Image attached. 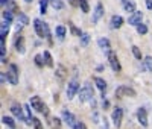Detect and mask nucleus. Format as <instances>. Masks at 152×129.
Segmentation results:
<instances>
[{
    "mask_svg": "<svg viewBox=\"0 0 152 129\" xmlns=\"http://www.w3.org/2000/svg\"><path fill=\"white\" fill-rule=\"evenodd\" d=\"M34 28H35V32L40 38H46V36H50V32H49V26L47 23L41 21L40 18H35L34 20Z\"/></svg>",
    "mask_w": 152,
    "mask_h": 129,
    "instance_id": "obj_1",
    "label": "nucleus"
},
{
    "mask_svg": "<svg viewBox=\"0 0 152 129\" xmlns=\"http://www.w3.org/2000/svg\"><path fill=\"white\" fill-rule=\"evenodd\" d=\"M31 106H32V109H35L37 112H43L44 115H49V109H47V106L44 105V102L38 97V96H34V97H31Z\"/></svg>",
    "mask_w": 152,
    "mask_h": 129,
    "instance_id": "obj_2",
    "label": "nucleus"
},
{
    "mask_svg": "<svg viewBox=\"0 0 152 129\" xmlns=\"http://www.w3.org/2000/svg\"><path fill=\"white\" fill-rule=\"evenodd\" d=\"M94 96V90L90 84H85L81 90H79V99L81 102H88V100H91Z\"/></svg>",
    "mask_w": 152,
    "mask_h": 129,
    "instance_id": "obj_3",
    "label": "nucleus"
},
{
    "mask_svg": "<svg viewBox=\"0 0 152 129\" xmlns=\"http://www.w3.org/2000/svg\"><path fill=\"white\" fill-rule=\"evenodd\" d=\"M6 76H8V81L12 84V85H17L18 84V67L15 64H11L8 71H6Z\"/></svg>",
    "mask_w": 152,
    "mask_h": 129,
    "instance_id": "obj_4",
    "label": "nucleus"
},
{
    "mask_svg": "<svg viewBox=\"0 0 152 129\" xmlns=\"http://www.w3.org/2000/svg\"><path fill=\"white\" fill-rule=\"evenodd\" d=\"M114 96L117 99H122L123 96H129V97H135V91L129 87H125V85H120L116 91H114Z\"/></svg>",
    "mask_w": 152,
    "mask_h": 129,
    "instance_id": "obj_5",
    "label": "nucleus"
},
{
    "mask_svg": "<svg viewBox=\"0 0 152 129\" xmlns=\"http://www.w3.org/2000/svg\"><path fill=\"white\" fill-rule=\"evenodd\" d=\"M108 61H110V66H111L113 71H116V73H120L122 67H120V62H119V58H117V55L114 53L113 50H110V52H108Z\"/></svg>",
    "mask_w": 152,
    "mask_h": 129,
    "instance_id": "obj_6",
    "label": "nucleus"
},
{
    "mask_svg": "<svg viewBox=\"0 0 152 129\" xmlns=\"http://www.w3.org/2000/svg\"><path fill=\"white\" fill-rule=\"evenodd\" d=\"M76 93H79V82L76 79H72L69 84H67V99H73L76 96Z\"/></svg>",
    "mask_w": 152,
    "mask_h": 129,
    "instance_id": "obj_7",
    "label": "nucleus"
},
{
    "mask_svg": "<svg viewBox=\"0 0 152 129\" xmlns=\"http://www.w3.org/2000/svg\"><path fill=\"white\" fill-rule=\"evenodd\" d=\"M111 119H113L114 126H116V128H120V125H122V119H123V109L119 108V106H116V108L113 109Z\"/></svg>",
    "mask_w": 152,
    "mask_h": 129,
    "instance_id": "obj_8",
    "label": "nucleus"
},
{
    "mask_svg": "<svg viewBox=\"0 0 152 129\" xmlns=\"http://www.w3.org/2000/svg\"><path fill=\"white\" fill-rule=\"evenodd\" d=\"M102 17H104V5L102 3H97L96 8H94V12H93V17H91V23L96 24Z\"/></svg>",
    "mask_w": 152,
    "mask_h": 129,
    "instance_id": "obj_9",
    "label": "nucleus"
},
{
    "mask_svg": "<svg viewBox=\"0 0 152 129\" xmlns=\"http://www.w3.org/2000/svg\"><path fill=\"white\" fill-rule=\"evenodd\" d=\"M62 119H64V122H67V125H69L70 128H75V125L78 123V119H76L72 112H69L67 109L62 111Z\"/></svg>",
    "mask_w": 152,
    "mask_h": 129,
    "instance_id": "obj_10",
    "label": "nucleus"
},
{
    "mask_svg": "<svg viewBox=\"0 0 152 129\" xmlns=\"http://www.w3.org/2000/svg\"><path fill=\"white\" fill-rule=\"evenodd\" d=\"M137 119H138V122H140V125L142 126H148V112H146V109L145 108H138V111H137Z\"/></svg>",
    "mask_w": 152,
    "mask_h": 129,
    "instance_id": "obj_11",
    "label": "nucleus"
},
{
    "mask_svg": "<svg viewBox=\"0 0 152 129\" xmlns=\"http://www.w3.org/2000/svg\"><path fill=\"white\" fill-rule=\"evenodd\" d=\"M15 50L18 53H24V50H26V46H24V36L17 34V38H15Z\"/></svg>",
    "mask_w": 152,
    "mask_h": 129,
    "instance_id": "obj_12",
    "label": "nucleus"
},
{
    "mask_svg": "<svg viewBox=\"0 0 152 129\" xmlns=\"http://www.w3.org/2000/svg\"><path fill=\"white\" fill-rule=\"evenodd\" d=\"M142 18H143V12H142V11H135L134 14H132V15L128 18V23H129V24L137 26V24H140Z\"/></svg>",
    "mask_w": 152,
    "mask_h": 129,
    "instance_id": "obj_13",
    "label": "nucleus"
},
{
    "mask_svg": "<svg viewBox=\"0 0 152 129\" xmlns=\"http://www.w3.org/2000/svg\"><path fill=\"white\" fill-rule=\"evenodd\" d=\"M55 76H56V79H58L59 82H64L66 76H67L66 67H64V66H58V67H56V71H55Z\"/></svg>",
    "mask_w": 152,
    "mask_h": 129,
    "instance_id": "obj_14",
    "label": "nucleus"
},
{
    "mask_svg": "<svg viewBox=\"0 0 152 129\" xmlns=\"http://www.w3.org/2000/svg\"><path fill=\"white\" fill-rule=\"evenodd\" d=\"M23 111L24 109H21V106L20 105H12L11 106V112L15 115V117L18 119V120H23L24 122V115H23Z\"/></svg>",
    "mask_w": 152,
    "mask_h": 129,
    "instance_id": "obj_15",
    "label": "nucleus"
},
{
    "mask_svg": "<svg viewBox=\"0 0 152 129\" xmlns=\"http://www.w3.org/2000/svg\"><path fill=\"white\" fill-rule=\"evenodd\" d=\"M122 5H123V9L126 12H131V14L135 12V3L132 0H122Z\"/></svg>",
    "mask_w": 152,
    "mask_h": 129,
    "instance_id": "obj_16",
    "label": "nucleus"
},
{
    "mask_svg": "<svg viewBox=\"0 0 152 129\" xmlns=\"http://www.w3.org/2000/svg\"><path fill=\"white\" fill-rule=\"evenodd\" d=\"M29 23V18L24 15V14H21V12H18V24L15 26V29H17V32L23 28V26H26Z\"/></svg>",
    "mask_w": 152,
    "mask_h": 129,
    "instance_id": "obj_17",
    "label": "nucleus"
},
{
    "mask_svg": "<svg viewBox=\"0 0 152 129\" xmlns=\"http://www.w3.org/2000/svg\"><path fill=\"white\" fill-rule=\"evenodd\" d=\"M122 24H123V18L120 15H113V18H111V28L113 29L122 28Z\"/></svg>",
    "mask_w": 152,
    "mask_h": 129,
    "instance_id": "obj_18",
    "label": "nucleus"
},
{
    "mask_svg": "<svg viewBox=\"0 0 152 129\" xmlns=\"http://www.w3.org/2000/svg\"><path fill=\"white\" fill-rule=\"evenodd\" d=\"M9 23H11V21L3 20V23L0 24V38H6V35H8V32H9Z\"/></svg>",
    "mask_w": 152,
    "mask_h": 129,
    "instance_id": "obj_19",
    "label": "nucleus"
},
{
    "mask_svg": "<svg viewBox=\"0 0 152 129\" xmlns=\"http://www.w3.org/2000/svg\"><path fill=\"white\" fill-rule=\"evenodd\" d=\"M49 125L52 129H62V122L58 117H50L49 119Z\"/></svg>",
    "mask_w": 152,
    "mask_h": 129,
    "instance_id": "obj_20",
    "label": "nucleus"
},
{
    "mask_svg": "<svg viewBox=\"0 0 152 129\" xmlns=\"http://www.w3.org/2000/svg\"><path fill=\"white\" fill-rule=\"evenodd\" d=\"M97 46L100 49L107 50V52H110V49H111V44H110V41L107 40V38H99V40H97Z\"/></svg>",
    "mask_w": 152,
    "mask_h": 129,
    "instance_id": "obj_21",
    "label": "nucleus"
},
{
    "mask_svg": "<svg viewBox=\"0 0 152 129\" xmlns=\"http://www.w3.org/2000/svg\"><path fill=\"white\" fill-rule=\"evenodd\" d=\"M94 84H96V87L100 90V91L105 93V90H107V82L102 79V77H94Z\"/></svg>",
    "mask_w": 152,
    "mask_h": 129,
    "instance_id": "obj_22",
    "label": "nucleus"
},
{
    "mask_svg": "<svg viewBox=\"0 0 152 129\" xmlns=\"http://www.w3.org/2000/svg\"><path fill=\"white\" fill-rule=\"evenodd\" d=\"M32 122H34V117L31 115L29 105H24V123H26V125H31Z\"/></svg>",
    "mask_w": 152,
    "mask_h": 129,
    "instance_id": "obj_23",
    "label": "nucleus"
},
{
    "mask_svg": "<svg viewBox=\"0 0 152 129\" xmlns=\"http://www.w3.org/2000/svg\"><path fill=\"white\" fill-rule=\"evenodd\" d=\"M143 69L149 73H152V58L151 56H146L145 61H143Z\"/></svg>",
    "mask_w": 152,
    "mask_h": 129,
    "instance_id": "obj_24",
    "label": "nucleus"
},
{
    "mask_svg": "<svg viewBox=\"0 0 152 129\" xmlns=\"http://www.w3.org/2000/svg\"><path fill=\"white\" fill-rule=\"evenodd\" d=\"M50 6L56 11H59V9L64 8V2H62V0H50Z\"/></svg>",
    "mask_w": 152,
    "mask_h": 129,
    "instance_id": "obj_25",
    "label": "nucleus"
},
{
    "mask_svg": "<svg viewBox=\"0 0 152 129\" xmlns=\"http://www.w3.org/2000/svg\"><path fill=\"white\" fill-rule=\"evenodd\" d=\"M43 56H44V62H46V66H49V67H53V59H52V56H50V53H49L47 50L43 53Z\"/></svg>",
    "mask_w": 152,
    "mask_h": 129,
    "instance_id": "obj_26",
    "label": "nucleus"
},
{
    "mask_svg": "<svg viewBox=\"0 0 152 129\" xmlns=\"http://www.w3.org/2000/svg\"><path fill=\"white\" fill-rule=\"evenodd\" d=\"M66 28H64V26H58V28H56V36L59 38V40H62V38H64L66 36Z\"/></svg>",
    "mask_w": 152,
    "mask_h": 129,
    "instance_id": "obj_27",
    "label": "nucleus"
},
{
    "mask_svg": "<svg viewBox=\"0 0 152 129\" xmlns=\"http://www.w3.org/2000/svg\"><path fill=\"white\" fill-rule=\"evenodd\" d=\"M50 3V0H41L40 2V11H41V14H46L47 12V5Z\"/></svg>",
    "mask_w": 152,
    "mask_h": 129,
    "instance_id": "obj_28",
    "label": "nucleus"
},
{
    "mask_svg": "<svg viewBox=\"0 0 152 129\" xmlns=\"http://www.w3.org/2000/svg\"><path fill=\"white\" fill-rule=\"evenodd\" d=\"M137 32L140 34V35H145V34H148V26H146V24H143V23L137 24Z\"/></svg>",
    "mask_w": 152,
    "mask_h": 129,
    "instance_id": "obj_29",
    "label": "nucleus"
},
{
    "mask_svg": "<svg viewBox=\"0 0 152 129\" xmlns=\"http://www.w3.org/2000/svg\"><path fill=\"white\" fill-rule=\"evenodd\" d=\"M2 120H3V123H5V125H8L11 129H14V128H15V122L12 120L11 117H6V115H5V117H3Z\"/></svg>",
    "mask_w": 152,
    "mask_h": 129,
    "instance_id": "obj_30",
    "label": "nucleus"
},
{
    "mask_svg": "<svg viewBox=\"0 0 152 129\" xmlns=\"http://www.w3.org/2000/svg\"><path fill=\"white\" fill-rule=\"evenodd\" d=\"M88 41H90V35H88V34H82L81 35V46L85 47L88 44Z\"/></svg>",
    "mask_w": 152,
    "mask_h": 129,
    "instance_id": "obj_31",
    "label": "nucleus"
},
{
    "mask_svg": "<svg viewBox=\"0 0 152 129\" xmlns=\"http://www.w3.org/2000/svg\"><path fill=\"white\" fill-rule=\"evenodd\" d=\"M131 50H132L134 56H135L138 61H140V59H142V52H140V49H138L137 46H132V47H131Z\"/></svg>",
    "mask_w": 152,
    "mask_h": 129,
    "instance_id": "obj_32",
    "label": "nucleus"
},
{
    "mask_svg": "<svg viewBox=\"0 0 152 129\" xmlns=\"http://www.w3.org/2000/svg\"><path fill=\"white\" fill-rule=\"evenodd\" d=\"M3 20H6V21H12L14 20V15H12V11H3Z\"/></svg>",
    "mask_w": 152,
    "mask_h": 129,
    "instance_id": "obj_33",
    "label": "nucleus"
},
{
    "mask_svg": "<svg viewBox=\"0 0 152 129\" xmlns=\"http://www.w3.org/2000/svg\"><path fill=\"white\" fill-rule=\"evenodd\" d=\"M79 6H81V9H82V12H87L90 11V6H88V3H87V0H79Z\"/></svg>",
    "mask_w": 152,
    "mask_h": 129,
    "instance_id": "obj_34",
    "label": "nucleus"
},
{
    "mask_svg": "<svg viewBox=\"0 0 152 129\" xmlns=\"http://www.w3.org/2000/svg\"><path fill=\"white\" fill-rule=\"evenodd\" d=\"M70 24V29H72V32H73V35H76V36H81L82 35V32L78 29V28H76V26L73 24V23H69Z\"/></svg>",
    "mask_w": 152,
    "mask_h": 129,
    "instance_id": "obj_35",
    "label": "nucleus"
},
{
    "mask_svg": "<svg viewBox=\"0 0 152 129\" xmlns=\"http://www.w3.org/2000/svg\"><path fill=\"white\" fill-rule=\"evenodd\" d=\"M35 64H37L38 67H43V64H46V62L43 61V56H41V55H37V56H35Z\"/></svg>",
    "mask_w": 152,
    "mask_h": 129,
    "instance_id": "obj_36",
    "label": "nucleus"
},
{
    "mask_svg": "<svg viewBox=\"0 0 152 129\" xmlns=\"http://www.w3.org/2000/svg\"><path fill=\"white\" fill-rule=\"evenodd\" d=\"M32 125H34L35 129H43V125H41V120H40V119H34Z\"/></svg>",
    "mask_w": 152,
    "mask_h": 129,
    "instance_id": "obj_37",
    "label": "nucleus"
},
{
    "mask_svg": "<svg viewBox=\"0 0 152 129\" xmlns=\"http://www.w3.org/2000/svg\"><path fill=\"white\" fill-rule=\"evenodd\" d=\"M146 6H148V9L152 11V0H146Z\"/></svg>",
    "mask_w": 152,
    "mask_h": 129,
    "instance_id": "obj_38",
    "label": "nucleus"
},
{
    "mask_svg": "<svg viewBox=\"0 0 152 129\" xmlns=\"http://www.w3.org/2000/svg\"><path fill=\"white\" fill-rule=\"evenodd\" d=\"M8 2H9V0H0V3H2V6H5V5H8Z\"/></svg>",
    "mask_w": 152,
    "mask_h": 129,
    "instance_id": "obj_39",
    "label": "nucleus"
},
{
    "mask_svg": "<svg viewBox=\"0 0 152 129\" xmlns=\"http://www.w3.org/2000/svg\"><path fill=\"white\" fill-rule=\"evenodd\" d=\"M102 122H104V129H108V123H107V120H105V119H104V120H102Z\"/></svg>",
    "mask_w": 152,
    "mask_h": 129,
    "instance_id": "obj_40",
    "label": "nucleus"
},
{
    "mask_svg": "<svg viewBox=\"0 0 152 129\" xmlns=\"http://www.w3.org/2000/svg\"><path fill=\"white\" fill-rule=\"evenodd\" d=\"M81 129H87V126H85V125L82 123V125H81Z\"/></svg>",
    "mask_w": 152,
    "mask_h": 129,
    "instance_id": "obj_41",
    "label": "nucleus"
},
{
    "mask_svg": "<svg viewBox=\"0 0 152 129\" xmlns=\"http://www.w3.org/2000/svg\"><path fill=\"white\" fill-rule=\"evenodd\" d=\"M24 2H32V0H24Z\"/></svg>",
    "mask_w": 152,
    "mask_h": 129,
    "instance_id": "obj_42",
    "label": "nucleus"
}]
</instances>
